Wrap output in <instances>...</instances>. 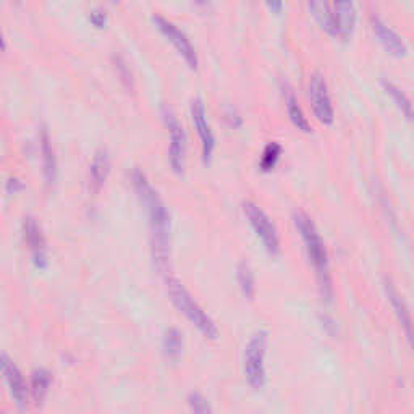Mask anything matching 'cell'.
I'll return each instance as SVG.
<instances>
[{
  "label": "cell",
  "instance_id": "9",
  "mask_svg": "<svg viewBox=\"0 0 414 414\" xmlns=\"http://www.w3.org/2000/svg\"><path fill=\"white\" fill-rule=\"evenodd\" d=\"M152 22L156 23L159 31H161L164 36H166L168 41L175 46L177 51L182 54L183 58L186 60V63L189 65V67L196 68L198 67V54L186 34H184L175 23L170 22V19L166 17H162V15H154Z\"/></svg>",
  "mask_w": 414,
  "mask_h": 414
},
{
  "label": "cell",
  "instance_id": "25",
  "mask_svg": "<svg viewBox=\"0 0 414 414\" xmlns=\"http://www.w3.org/2000/svg\"><path fill=\"white\" fill-rule=\"evenodd\" d=\"M116 65H117V70H118L120 77H122L123 81H127V84L129 86V84H132V73H129V68L127 67V63L123 62V58L118 57Z\"/></svg>",
  "mask_w": 414,
  "mask_h": 414
},
{
  "label": "cell",
  "instance_id": "23",
  "mask_svg": "<svg viewBox=\"0 0 414 414\" xmlns=\"http://www.w3.org/2000/svg\"><path fill=\"white\" fill-rule=\"evenodd\" d=\"M188 406L191 414H214V410L211 403L207 401V398L198 392L189 393Z\"/></svg>",
  "mask_w": 414,
  "mask_h": 414
},
{
  "label": "cell",
  "instance_id": "22",
  "mask_svg": "<svg viewBox=\"0 0 414 414\" xmlns=\"http://www.w3.org/2000/svg\"><path fill=\"white\" fill-rule=\"evenodd\" d=\"M164 353L168 358H178L183 350V335L178 328H168L164 335Z\"/></svg>",
  "mask_w": 414,
  "mask_h": 414
},
{
  "label": "cell",
  "instance_id": "1",
  "mask_svg": "<svg viewBox=\"0 0 414 414\" xmlns=\"http://www.w3.org/2000/svg\"><path fill=\"white\" fill-rule=\"evenodd\" d=\"M133 184L143 206L148 211L154 266L161 272H166L168 267V257H170V212H168L166 202L159 196L151 182L139 168H134L133 172Z\"/></svg>",
  "mask_w": 414,
  "mask_h": 414
},
{
  "label": "cell",
  "instance_id": "26",
  "mask_svg": "<svg viewBox=\"0 0 414 414\" xmlns=\"http://www.w3.org/2000/svg\"><path fill=\"white\" fill-rule=\"evenodd\" d=\"M225 116H227V120H228V122H230L232 127H239V125L243 123V118L239 117V113L233 107H228V111H227Z\"/></svg>",
  "mask_w": 414,
  "mask_h": 414
},
{
  "label": "cell",
  "instance_id": "17",
  "mask_svg": "<svg viewBox=\"0 0 414 414\" xmlns=\"http://www.w3.org/2000/svg\"><path fill=\"white\" fill-rule=\"evenodd\" d=\"M41 152H42V166H44V175L49 184L56 183L57 180V159L56 151H54L51 136H49L47 128L44 127L41 132Z\"/></svg>",
  "mask_w": 414,
  "mask_h": 414
},
{
  "label": "cell",
  "instance_id": "27",
  "mask_svg": "<svg viewBox=\"0 0 414 414\" xmlns=\"http://www.w3.org/2000/svg\"><path fill=\"white\" fill-rule=\"evenodd\" d=\"M22 186H23V184H22V182H19L18 178H10L8 183H7L8 191H17V189H19Z\"/></svg>",
  "mask_w": 414,
  "mask_h": 414
},
{
  "label": "cell",
  "instance_id": "2",
  "mask_svg": "<svg viewBox=\"0 0 414 414\" xmlns=\"http://www.w3.org/2000/svg\"><path fill=\"white\" fill-rule=\"evenodd\" d=\"M293 222H295L299 235H301L309 261H311L314 271H316L321 295L327 303H331L333 296V287L326 243H324L321 233H319L311 216L308 212H304L303 209H296L293 212Z\"/></svg>",
  "mask_w": 414,
  "mask_h": 414
},
{
  "label": "cell",
  "instance_id": "19",
  "mask_svg": "<svg viewBox=\"0 0 414 414\" xmlns=\"http://www.w3.org/2000/svg\"><path fill=\"white\" fill-rule=\"evenodd\" d=\"M382 84H383V88H385V91L393 97V101H395L397 106L401 109V112L405 113V117L408 120H411L413 118V104H411V99L408 97V94L403 91L398 84L390 81V79H382Z\"/></svg>",
  "mask_w": 414,
  "mask_h": 414
},
{
  "label": "cell",
  "instance_id": "8",
  "mask_svg": "<svg viewBox=\"0 0 414 414\" xmlns=\"http://www.w3.org/2000/svg\"><path fill=\"white\" fill-rule=\"evenodd\" d=\"M162 117L166 122V127L170 134V148H168V159L175 172H183L184 157H186V133H184L183 125L180 122L177 113L170 107H162Z\"/></svg>",
  "mask_w": 414,
  "mask_h": 414
},
{
  "label": "cell",
  "instance_id": "7",
  "mask_svg": "<svg viewBox=\"0 0 414 414\" xmlns=\"http://www.w3.org/2000/svg\"><path fill=\"white\" fill-rule=\"evenodd\" d=\"M308 96L309 101H311L314 116L317 117L319 122H322L324 125H332L333 120H335V112H333V104L331 93H328L326 77H324L321 70H314L309 74Z\"/></svg>",
  "mask_w": 414,
  "mask_h": 414
},
{
  "label": "cell",
  "instance_id": "13",
  "mask_svg": "<svg viewBox=\"0 0 414 414\" xmlns=\"http://www.w3.org/2000/svg\"><path fill=\"white\" fill-rule=\"evenodd\" d=\"M371 26L372 31L379 38L385 49L393 56L397 57H405L408 54V46L400 34H398L395 29L383 22V19L379 17V15H371Z\"/></svg>",
  "mask_w": 414,
  "mask_h": 414
},
{
  "label": "cell",
  "instance_id": "14",
  "mask_svg": "<svg viewBox=\"0 0 414 414\" xmlns=\"http://www.w3.org/2000/svg\"><path fill=\"white\" fill-rule=\"evenodd\" d=\"M111 173V154L106 148L97 149L89 166V188L97 193Z\"/></svg>",
  "mask_w": 414,
  "mask_h": 414
},
{
  "label": "cell",
  "instance_id": "28",
  "mask_svg": "<svg viewBox=\"0 0 414 414\" xmlns=\"http://www.w3.org/2000/svg\"><path fill=\"white\" fill-rule=\"evenodd\" d=\"M266 5H267V8H271L272 12H276V13H282V10L285 8V3L283 2H267Z\"/></svg>",
  "mask_w": 414,
  "mask_h": 414
},
{
  "label": "cell",
  "instance_id": "3",
  "mask_svg": "<svg viewBox=\"0 0 414 414\" xmlns=\"http://www.w3.org/2000/svg\"><path fill=\"white\" fill-rule=\"evenodd\" d=\"M309 12L324 31L332 36L351 38L356 24V5L353 2H309Z\"/></svg>",
  "mask_w": 414,
  "mask_h": 414
},
{
  "label": "cell",
  "instance_id": "15",
  "mask_svg": "<svg viewBox=\"0 0 414 414\" xmlns=\"http://www.w3.org/2000/svg\"><path fill=\"white\" fill-rule=\"evenodd\" d=\"M383 288H385V293H387V298L388 301H390L393 311H395L398 321L405 328L406 332V337L408 340H411V316H410V311H408V306L405 303V299L400 295V292L397 290V287L393 285V282L390 278H385V282H383Z\"/></svg>",
  "mask_w": 414,
  "mask_h": 414
},
{
  "label": "cell",
  "instance_id": "24",
  "mask_svg": "<svg viewBox=\"0 0 414 414\" xmlns=\"http://www.w3.org/2000/svg\"><path fill=\"white\" fill-rule=\"evenodd\" d=\"M88 17H89V19H91V23L94 24V26H97V28H102L107 22V13L104 12L102 8L91 10Z\"/></svg>",
  "mask_w": 414,
  "mask_h": 414
},
{
  "label": "cell",
  "instance_id": "10",
  "mask_svg": "<svg viewBox=\"0 0 414 414\" xmlns=\"http://www.w3.org/2000/svg\"><path fill=\"white\" fill-rule=\"evenodd\" d=\"M0 369H2L5 381H7L10 395L19 408L26 406L29 400V385L24 379L22 369L8 356H0Z\"/></svg>",
  "mask_w": 414,
  "mask_h": 414
},
{
  "label": "cell",
  "instance_id": "18",
  "mask_svg": "<svg viewBox=\"0 0 414 414\" xmlns=\"http://www.w3.org/2000/svg\"><path fill=\"white\" fill-rule=\"evenodd\" d=\"M285 104H287L288 117H290L293 125L304 133H311L312 132L311 123H309L306 113H304L301 106H299L298 97L295 96V93H293V89L290 86H287V91H285Z\"/></svg>",
  "mask_w": 414,
  "mask_h": 414
},
{
  "label": "cell",
  "instance_id": "16",
  "mask_svg": "<svg viewBox=\"0 0 414 414\" xmlns=\"http://www.w3.org/2000/svg\"><path fill=\"white\" fill-rule=\"evenodd\" d=\"M52 385V374L51 371L44 367L34 369L31 374V383H29V398L36 403V405H42L46 397L49 395Z\"/></svg>",
  "mask_w": 414,
  "mask_h": 414
},
{
  "label": "cell",
  "instance_id": "5",
  "mask_svg": "<svg viewBox=\"0 0 414 414\" xmlns=\"http://www.w3.org/2000/svg\"><path fill=\"white\" fill-rule=\"evenodd\" d=\"M266 353L267 332L259 331L249 338L244 348V376L254 390H261L266 385Z\"/></svg>",
  "mask_w": 414,
  "mask_h": 414
},
{
  "label": "cell",
  "instance_id": "20",
  "mask_svg": "<svg viewBox=\"0 0 414 414\" xmlns=\"http://www.w3.org/2000/svg\"><path fill=\"white\" fill-rule=\"evenodd\" d=\"M237 277L239 288H241L243 295L248 299L254 298V293H256V282H254V273L253 269L249 267L248 262H239L237 269Z\"/></svg>",
  "mask_w": 414,
  "mask_h": 414
},
{
  "label": "cell",
  "instance_id": "4",
  "mask_svg": "<svg viewBox=\"0 0 414 414\" xmlns=\"http://www.w3.org/2000/svg\"><path fill=\"white\" fill-rule=\"evenodd\" d=\"M167 292L168 296L172 299L173 306H175L204 337L216 340L218 337L217 324L214 322V319L204 311L201 304L191 296V293H189L177 278L167 277Z\"/></svg>",
  "mask_w": 414,
  "mask_h": 414
},
{
  "label": "cell",
  "instance_id": "11",
  "mask_svg": "<svg viewBox=\"0 0 414 414\" xmlns=\"http://www.w3.org/2000/svg\"><path fill=\"white\" fill-rule=\"evenodd\" d=\"M191 118L194 127L198 129L199 138H201L202 159L204 162H209L212 157L214 148H216V136H214L211 125H209L206 107H204V101L201 97H194L191 101Z\"/></svg>",
  "mask_w": 414,
  "mask_h": 414
},
{
  "label": "cell",
  "instance_id": "12",
  "mask_svg": "<svg viewBox=\"0 0 414 414\" xmlns=\"http://www.w3.org/2000/svg\"><path fill=\"white\" fill-rule=\"evenodd\" d=\"M23 235L24 241L29 246V251L33 254V261L39 269L47 266V241L44 237L42 228L34 217H26L23 222Z\"/></svg>",
  "mask_w": 414,
  "mask_h": 414
},
{
  "label": "cell",
  "instance_id": "29",
  "mask_svg": "<svg viewBox=\"0 0 414 414\" xmlns=\"http://www.w3.org/2000/svg\"><path fill=\"white\" fill-rule=\"evenodd\" d=\"M0 47H5V39H3V33H2V28H0Z\"/></svg>",
  "mask_w": 414,
  "mask_h": 414
},
{
  "label": "cell",
  "instance_id": "6",
  "mask_svg": "<svg viewBox=\"0 0 414 414\" xmlns=\"http://www.w3.org/2000/svg\"><path fill=\"white\" fill-rule=\"evenodd\" d=\"M243 212L251 223L254 233L261 239L264 248L267 249V253L272 256H278L280 254V237H278V232L271 217L256 202L249 201V199L243 201Z\"/></svg>",
  "mask_w": 414,
  "mask_h": 414
},
{
  "label": "cell",
  "instance_id": "21",
  "mask_svg": "<svg viewBox=\"0 0 414 414\" xmlns=\"http://www.w3.org/2000/svg\"><path fill=\"white\" fill-rule=\"evenodd\" d=\"M283 152L282 144L278 141H271L266 144L264 148L262 156H261V162H259V167H261L262 172H271L273 167L277 166L278 159H280Z\"/></svg>",
  "mask_w": 414,
  "mask_h": 414
}]
</instances>
